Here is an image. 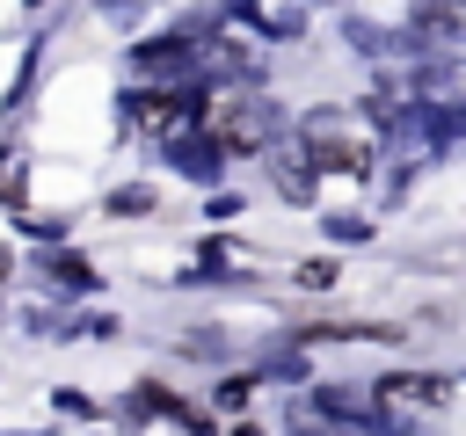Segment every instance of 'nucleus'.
I'll list each match as a JSON object with an SVG mask.
<instances>
[{"label": "nucleus", "instance_id": "5", "mask_svg": "<svg viewBox=\"0 0 466 436\" xmlns=\"http://www.w3.org/2000/svg\"><path fill=\"white\" fill-rule=\"evenodd\" d=\"M437 7H444V15H466V0H437Z\"/></svg>", "mask_w": 466, "mask_h": 436}, {"label": "nucleus", "instance_id": "1", "mask_svg": "<svg viewBox=\"0 0 466 436\" xmlns=\"http://www.w3.org/2000/svg\"><path fill=\"white\" fill-rule=\"evenodd\" d=\"M204 138H211L218 153H248V145H262V138H269V109H262V102H233V94H226V102H211V109H204Z\"/></svg>", "mask_w": 466, "mask_h": 436}, {"label": "nucleus", "instance_id": "4", "mask_svg": "<svg viewBox=\"0 0 466 436\" xmlns=\"http://www.w3.org/2000/svg\"><path fill=\"white\" fill-rule=\"evenodd\" d=\"M299 283H313V291H328V283H335V269H328V262H306V269H299Z\"/></svg>", "mask_w": 466, "mask_h": 436}, {"label": "nucleus", "instance_id": "3", "mask_svg": "<svg viewBox=\"0 0 466 436\" xmlns=\"http://www.w3.org/2000/svg\"><path fill=\"white\" fill-rule=\"evenodd\" d=\"M131 116H138L146 131H167V124H182V102H175V94H131Z\"/></svg>", "mask_w": 466, "mask_h": 436}, {"label": "nucleus", "instance_id": "2", "mask_svg": "<svg viewBox=\"0 0 466 436\" xmlns=\"http://www.w3.org/2000/svg\"><path fill=\"white\" fill-rule=\"evenodd\" d=\"M444 400V378H386L379 385V414H422Z\"/></svg>", "mask_w": 466, "mask_h": 436}]
</instances>
